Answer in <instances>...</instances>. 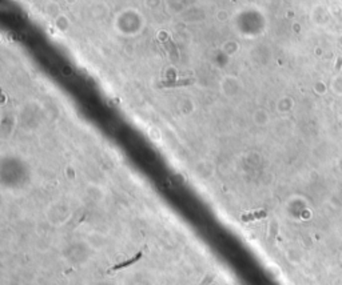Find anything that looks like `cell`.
Segmentation results:
<instances>
[{
	"label": "cell",
	"instance_id": "cell-1",
	"mask_svg": "<svg viewBox=\"0 0 342 285\" xmlns=\"http://www.w3.org/2000/svg\"><path fill=\"white\" fill-rule=\"evenodd\" d=\"M262 216H265V213H263V212H259V213H254V215H247V216H243L242 219H243L245 221H249V220L258 219V217H262Z\"/></svg>",
	"mask_w": 342,
	"mask_h": 285
}]
</instances>
